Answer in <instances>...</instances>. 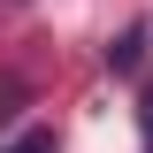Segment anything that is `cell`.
Listing matches in <instances>:
<instances>
[{"instance_id":"277c9868","label":"cell","mask_w":153,"mask_h":153,"mask_svg":"<svg viewBox=\"0 0 153 153\" xmlns=\"http://www.w3.org/2000/svg\"><path fill=\"white\" fill-rule=\"evenodd\" d=\"M138 123H146V153H153V92L138 100Z\"/></svg>"},{"instance_id":"3957f363","label":"cell","mask_w":153,"mask_h":153,"mask_svg":"<svg viewBox=\"0 0 153 153\" xmlns=\"http://www.w3.org/2000/svg\"><path fill=\"white\" fill-rule=\"evenodd\" d=\"M16 100H23V84H16V76H0V123L16 115Z\"/></svg>"},{"instance_id":"7a4b0ae2","label":"cell","mask_w":153,"mask_h":153,"mask_svg":"<svg viewBox=\"0 0 153 153\" xmlns=\"http://www.w3.org/2000/svg\"><path fill=\"white\" fill-rule=\"evenodd\" d=\"M0 153H54V130H16Z\"/></svg>"},{"instance_id":"6da1fadb","label":"cell","mask_w":153,"mask_h":153,"mask_svg":"<svg viewBox=\"0 0 153 153\" xmlns=\"http://www.w3.org/2000/svg\"><path fill=\"white\" fill-rule=\"evenodd\" d=\"M138 54H146V23H130V31L107 46V69H138Z\"/></svg>"}]
</instances>
